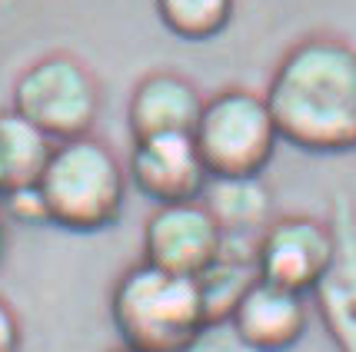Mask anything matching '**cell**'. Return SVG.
<instances>
[{
  "mask_svg": "<svg viewBox=\"0 0 356 352\" xmlns=\"http://www.w3.org/2000/svg\"><path fill=\"white\" fill-rule=\"evenodd\" d=\"M280 143L333 156L356 150V44L333 33L296 40L264 90Z\"/></svg>",
  "mask_w": 356,
  "mask_h": 352,
  "instance_id": "1",
  "label": "cell"
},
{
  "mask_svg": "<svg viewBox=\"0 0 356 352\" xmlns=\"http://www.w3.org/2000/svg\"><path fill=\"white\" fill-rule=\"evenodd\" d=\"M47 226L74 236H93L120 223L127 206V167L100 137L54 143L50 160L37 180Z\"/></svg>",
  "mask_w": 356,
  "mask_h": 352,
  "instance_id": "2",
  "label": "cell"
},
{
  "mask_svg": "<svg viewBox=\"0 0 356 352\" xmlns=\"http://www.w3.org/2000/svg\"><path fill=\"white\" fill-rule=\"evenodd\" d=\"M110 322L124 349L186 352L207 326V309L197 279L137 260L110 286Z\"/></svg>",
  "mask_w": 356,
  "mask_h": 352,
  "instance_id": "3",
  "label": "cell"
},
{
  "mask_svg": "<svg viewBox=\"0 0 356 352\" xmlns=\"http://www.w3.org/2000/svg\"><path fill=\"white\" fill-rule=\"evenodd\" d=\"M10 110L33 123L50 143H63L93 133L104 110V90L77 53L54 50L17 74Z\"/></svg>",
  "mask_w": 356,
  "mask_h": 352,
  "instance_id": "4",
  "label": "cell"
},
{
  "mask_svg": "<svg viewBox=\"0 0 356 352\" xmlns=\"http://www.w3.org/2000/svg\"><path fill=\"white\" fill-rule=\"evenodd\" d=\"M190 137L210 176H264L280 146L264 93L247 87H223L203 97Z\"/></svg>",
  "mask_w": 356,
  "mask_h": 352,
  "instance_id": "5",
  "label": "cell"
},
{
  "mask_svg": "<svg viewBox=\"0 0 356 352\" xmlns=\"http://www.w3.org/2000/svg\"><path fill=\"white\" fill-rule=\"evenodd\" d=\"M223 249V233L200 199L154 206L140 230V260L170 276L197 279Z\"/></svg>",
  "mask_w": 356,
  "mask_h": 352,
  "instance_id": "6",
  "label": "cell"
},
{
  "mask_svg": "<svg viewBox=\"0 0 356 352\" xmlns=\"http://www.w3.org/2000/svg\"><path fill=\"white\" fill-rule=\"evenodd\" d=\"M326 223L333 233V253L307 299L337 352H356V199L337 190L330 196Z\"/></svg>",
  "mask_w": 356,
  "mask_h": 352,
  "instance_id": "7",
  "label": "cell"
},
{
  "mask_svg": "<svg viewBox=\"0 0 356 352\" xmlns=\"http://www.w3.org/2000/svg\"><path fill=\"white\" fill-rule=\"evenodd\" d=\"M330 253H333V233L326 216H273L257 240V279L310 296L330 262Z\"/></svg>",
  "mask_w": 356,
  "mask_h": 352,
  "instance_id": "8",
  "label": "cell"
},
{
  "mask_svg": "<svg viewBox=\"0 0 356 352\" xmlns=\"http://www.w3.org/2000/svg\"><path fill=\"white\" fill-rule=\"evenodd\" d=\"M127 183L154 206L200 199L210 173L203 167L193 137H150L134 140L124 160Z\"/></svg>",
  "mask_w": 356,
  "mask_h": 352,
  "instance_id": "9",
  "label": "cell"
},
{
  "mask_svg": "<svg viewBox=\"0 0 356 352\" xmlns=\"http://www.w3.org/2000/svg\"><path fill=\"white\" fill-rule=\"evenodd\" d=\"M310 299L253 279L230 312L233 333L253 352H290L310 329Z\"/></svg>",
  "mask_w": 356,
  "mask_h": 352,
  "instance_id": "10",
  "label": "cell"
},
{
  "mask_svg": "<svg viewBox=\"0 0 356 352\" xmlns=\"http://www.w3.org/2000/svg\"><path fill=\"white\" fill-rule=\"evenodd\" d=\"M203 110V93L177 70H150L127 97V130L134 140L190 137Z\"/></svg>",
  "mask_w": 356,
  "mask_h": 352,
  "instance_id": "11",
  "label": "cell"
},
{
  "mask_svg": "<svg viewBox=\"0 0 356 352\" xmlns=\"http://www.w3.org/2000/svg\"><path fill=\"white\" fill-rule=\"evenodd\" d=\"M223 240H260L273 219V193L264 176H210L200 193Z\"/></svg>",
  "mask_w": 356,
  "mask_h": 352,
  "instance_id": "12",
  "label": "cell"
},
{
  "mask_svg": "<svg viewBox=\"0 0 356 352\" xmlns=\"http://www.w3.org/2000/svg\"><path fill=\"white\" fill-rule=\"evenodd\" d=\"M54 143L24 117H17L14 110L0 113V176H3V193L37 186L50 160ZM0 193V196H3Z\"/></svg>",
  "mask_w": 356,
  "mask_h": 352,
  "instance_id": "13",
  "label": "cell"
},
{
  "mask_svg": "<svg viewBox=\"0 0 356 352\" xmlns=\"http://www.w3.org/2000/svg\"><path fill=\"white\" fill-rule=\"evenodd\" d=\"M154 10L177 40L203 44L230 27L236 0H154Z\"/></svg>",
  "mask_w": 356,
  "mask_h": 352,
  "instance_id": "14",
  "label": "cell"
},
{
  "mask_svg": "<svg viewBox=\"0 0 356 352\" xmlns=\"http://www.w3.org/2000/svg\"><path fill=\"white\" fill-rule=\"evenodd\" d=\"M257 279V266L243 260H230L220 256L203 276H197V286L203 296V309H207V322H227L233 306L240 303V296L247 286Z\"/></svg>",
  "mask_w": 356,
  "mask_h": 352,
  "instance_id": "15",
  "label": "cell"
},
{
  "mask_svg": "<svg viewBox=\"0 0 356 352\" xmlns=\"http://www.w3.org/2000/svg\"><path fill=\"white\" fill-rule=\"evenodd\" d=\"M3 210L10 219L24 223V226H47V213H44V199L37 193V186H24V190H10L0 196Z\"/></svg>",
  "mask_w": 356,
  "mask_h": 352,
  "instance_id": "16",
  "label": "cell"
},
{
  "mask_svg": "<svg viewBox=\"0 0 356 352\" xmlns=\"http://www.w3.org/2000/svg\"><path fill=\"white\" fill-rule=\"evenodd\" d=\"M186 352H253V349L233 333L230 322H207Z\"/></svg>",
  "mask_w": 356,
  "mask_h": 352,
  "instance_id": "17",
  "label": "cell"
},
{
  "mask_svg": "<svg viewBox=\"0 0 356 352\" xmlns=\"http://www.w3.org/2000/svg\"><path fill=\"white\" fill-rule=\"evenodd\" d=\"M24 346V326L17 309L0 296V352H20Z\"/></svg>",
  "mask_w": 356,
  "mask_h": 352,
  "instance_id": "18",
  "label": "cell"
},
{
  "mask_svg": "<svg viewBox=\"0 0 356 352\" xmlns=\"http://www.w3.org/2000/svg\"><path fill=\"white\" fill-rule=\"evenodd\" d=\"M7 256V223H3V213H0V262Z\"/></svg>",
  "mask_w": 356,
  "mask_h": 352,
  "instance_id": "19",
  "label": "cell"
},
{
  "mask_svg": "<svg viewBox=\"0 0 356 352\" xmlns=\"http://www.w3.org/2000/svg\"><path fill=\"white\" fill-rule=\"evenodd\" d=\"M117 352H134V349H124V346H120V349H117Z\"/></svg>",
  "mask_w": 356,
  "mask_h": 352,
  "instance_id": "20",
  "label": "cell"
},
{
  "mask_svg": "<svg viewBox=\"0 0 356 352\" xmlns=\"http://www.w3.org/2000/svg\"><path fill=\"white\" fill-rule=\"evenodd\" d=\"M0 193H3V176H0Z\"/></svg>",
  "mask_w": 356,
  "mask_h": 352,
  "instance_id": "21",
  "label": "cell"
}]
</instances>
